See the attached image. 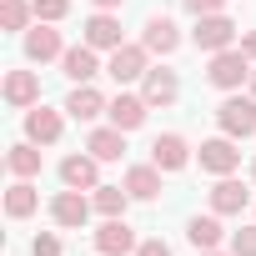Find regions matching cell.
Returning a JSON list of instances; mask_svg holds the SVG:
<instances>
[{"label": "cell", "instance_id": "obj_30", "mask_svg": "<svg viewBox=\"0 0 256 256\" xmlns=\"http://www.w3.org/2000/svg\"><path fill=\"white\" fill-rule=\"evenodd\" d=\"M30 256H60V241H56V236H36Z\"/></svg>", "mask_w": 256, "mask_h": 256}, {"label": "cell", "instance_id": "obj_9", "mask_svg": "<svg viewBox=\"0 0 256 256\" xmlns=\"http://www.w3.org/2000/svg\"><path fill=\"white\" fill-rule=\"evenodd\" d=\"M106 116H110V126H120V131H136L146 120V96H116L106 106Z\"/></svg>", "mask_w": 256, "mask_h": 256}, {"label": "cell", "instance_id": "obj_27", "mask_svg": "<svg viewBox=\"0 0 256 256\" xmlns=\"http://www.w3.org/2000/svg\"><path fill=\"white\" fill-rule=\"evenodd\" d=\"M30 10H36L40 20H60V16L70 10V0H30Z\"/></svg>", "mask_w": 256, "mask_h": 256}, {"label": "cell", "instance_id": "obj_15", "mask_svg": "<svg viewBox=\"0 0 256 256\" xmlns=\"http://www.w3.org/2000/svg\"><path fill=\"white\" fill-rule=\"evenodd\" d=\"M181 96L176 70H146V106H171Z\"/></svg>", "mask_w": 256, "mask_h": 256}, {"label": "cell", "instance_id": "obj_18", "mask_svg": "<svg viewBox=\"0 0 256 256\" xmlns=\"http://www.w3.org/2000/svg\"><path fill=\"white\" fill-rule=\"evenodd\" d=\"M60 66H66V76H70L76 86H86V80H90V76L100 70V66H96V50H90V46H76V50H66V56H60Z\"/></svg>", "mask_w": 256, "mask_h": 256}, {"label": "cell", "instance_id": "obj_29", "mask_svg": "<svg viewBox=\"0 0 256 256\" xmlns=\"http://www.w3.org/2000/svg\"><path fill=\"white\" fill-rule=\"evenodd\" d=\"M191 16H221V0H181Z\"/></svg>", "mask_w": 256, "mask_h": 256}, {"label": "cell", "instance_id": "obj_28", "mask_svg": "<svg viewBox=\"0 0 256 256\" xmlns=\"http://www.w3.org/2000/svg\"><path fill=\"white\" fill-rule=\"evenodd\" d=\"M231 251H236V256H256V226H241V231L231 236Z\"/></svg>", "mask_w": 256, "mask_h": 256}, {"label": "cell", "instance_id": "obj_4", "mask_svg": "<svg viewBox=\"0 0 256 256\" xmlns=\"http://www.w3.org/2000/svg\"><path fill=\"white\" fill-rule=\"evenodd\" d=\"M201 171H216V176H231L236 166H241V151L226 141V136H216V141H201Z\"/></svg>", "mask_w": 256, "mask_h": 256}, {"label": "cell", "instance_id": "obj_33", "mask_svg": "<svg viewBox=\"0 0 256 256\" xmlns=\"http://www.w3.org/2000/svg\"><path fill=\"white\" fill-rule=\"evenodd\" d=\"M96 6H100V10H116V6H120V0H96Z\"/></svg>", "mask_w": 256, "mask_h": 256}, {"label": "cell", "instance_id": "obj_1", "mask_svg": "<svg viewBox=\"0 0 256 256\" xmlns=\"http://www.w3.org/2000/svg\"><path fill=\"white\" fill-rule=\"evenodd\" d=\"M216 120H221V131H226V136H256V100L231 96V100L216 106Z\"/></svg>", "mask_w": 256, "mask_h": 256}, {"label": "cell", "instance_id": "obj_24", "mask_svg": "<svg viewBox=\"0 0 256 256\" xmlns=\"http://www.w3.org/2000/svg\"><path fill=\"white\" fill-rule=\"evenodd\" d=\"M186 236H191V246H196V251H211V246L221 241V221H216V216H196Z\"/></svg>", "mask_w": 256, "mask_h": 256}, {"label": "cell", "instance_id": "obj_34", "mask_svg": "<svg viewBox=\"0 0 256 256\" xmlns=\"http://www.w3.org/2000/svg\"><path fill=\"white\" fill-rule=\"evenodd\" d=\"M251 90H256V70H251Z\"/></svg>", "mask_w": 256, "mask_h": 256}, {"label": "cell", "instance_id": "obj_32", "mask_svg": "<svg viewBox=\"0 0 256 256\" xmlns=\"http://www.w3.org/2000/svg\"><path fill=\"white\" fill-rule=\"evenodd\" d=\"M241 50H246V56H251V60H256V30H251V36H246V40H241Z\"/></svg>", "mask_w": 256, "mask_h": 256}, {"label": "cell", "instance_id": "obj_25", "mask_svg": "<svg viewBox=\"0 0 256 256\" xmlns=\"http://www.w3.org/2000/svg\"><path fill=\"white\" fill-rule=\"evenodd\" d=\"M6 161H10L16 176H36V171H40V151H36V146H10Z\"/></svg>", "mask_w": 256, "mask_h": 256}, {"label": "cell", "instance_id": "obj_31", "mask_svg": "<svg viewBox=\"0 0 256 256\" xmlns=\"http://www.w3.org/2000/svg\"><path fill=\"white\" fill-rule=\"evenodd\" d=\"M136 256H171V246H166V241H141Z\"/></svg>", "mask_w": 256, "mask_h": 256}, {"label": "cell", "instance_id": "obj_20", "mask_svg": "<svg viewBox=\"0 0 256 256\" xmlns=\"http://www.w3.org/2000/svg\"><path fill=\"white\" fill-rule=\"evenodd\" d=\"M66 110H70L76 120H96V116L106 110V100H100V90H90V86H76V90H70V100H66Z\"/></svg>", "mask_w": 256, "mask_h": 256}, {"label": "cell", "instance_id": "obj_35", "mask_svg": "<svg viewBox=\"0 0 256 256\" xmlns=\"http://www.w3.org/2000/svg\"><path fill=\"white\" fill-rule=\"evenodd\" d=\"M251 176H256V161H251Z\"/></svg>", "mask_w": 256, "mask_h": 256}, {"label": "cell", "instance_id": "obj_21", "mask_svg": "<svg viewBox=\"0 0 256 256\" xmlns=\"http://www.w3.org/2000/svg\"><path fill=\"white\" fill-rule=\"evenodd\" d=\"M40 96V80L30 76V70H10V80H6V100L10 106H30Z\"/></svg>", "mask_w": 256, "mask_h": 256}, {"label": "cell", "instance_id": "obj_5", "mask_svg": "<svg viewBox=\"0 0 256 256\" xmlns=\"http://www.w3.org/2000/svg\"><path fill=\"white\" fill-rule=\"evenodd\" d=\"M106 70H110V80H116V86H126V80L146 76V46H116Z\"/></svg>", "mask_w": 256, "mask_h": 256}, {"label": "cell", "instance_id": "obj_10", "mask_svg": "<svg viewBox=\"0 0 256 256\" xmlns=\"http://www.w3.org/2000/svg\"><path fill=\"white\" fill-rule=\"evenodd\" d=\"M246 201H251V191L241 186V181H216V191H211V211L216 216H236V211H246Z\"/></svg>", "mask_w": 256, "mask_h": 256}, {"label": "cell", "instance_id": "obj_6", "mask_svg": "<svg viewBox=\"0 0 256 256\" xmlns=\"http://www.w3.org/2000/svg\"><path fill=\"white\" fill-rule=\"evenodd\" d=\"M131 246H136V231L126 226V216H110V221L96 231V251H100V256H126Z\"/></svg>", "mask_w": 256, "mask_h": 256}, {"label": "cell", "instance_id": "obj_17", "mask_svg": "<svg viewBox=\"0 0 256 256\" xmlns=\"http://www.w3.org/2000/svg\"><path fill=\"white\" fill-rule=\"evenodd\" d=\"M26 56H30V60H50V56H60V30H50V20L36 26V30L26 36Z\"/></svg>", "mask_w": 256, "mask_h": 256}, {"label": "cell", "instance_id": "obj_7", "mask_svg": "<svg viewBox=\"0 0 256 256\" xmlns=\"http://www.w3.org/2000/svg\"><path fill=\"white\" fill-rule=\"evenodd\" d=\"M86 46H90V50H116V46H120V20H116L110 10L90 16V20H86Z\"/></svg>", "mask_w": 256, "mask_h": 256}, {"label": "cell", "instance_id": "obj_14", "mask_svg": "<svg viewBox=\"0 0 256 256\" xmlns=\"http://www.w3.org/2000/svg\"><path fill=\"white\" fill-rule=\"evenodd\" d=\"M186 156H191V151H186L181 136H156V141H151V161H156L161 171H181Z\"/></svg>", "mask_w": 256, "mask_h": 256}, {"label": "cell", "instance_id": "obj_22", "mask_svg": "<svg viewBox=\"0 0 256 256\" xmlns=\"http://www.w3.org/2000/svg\"><path fill=\"white\" fill-rule=\"evenodd\" d=\"M126 201H131V191H120V186H96V211L110 221V216H126Z\"/></svg>", "mask_w": 256, "mask_h": 256}, {"label": "cell", "instance_id": "obj_8", "mask_svg": "<svg viewBox=\"0 0 256 256\" xmlns=\"http://www.w3.org/2000/svg\"><path fill=\"white\" fill-rule=\"evenodd\" d=\"M50 216H56V226H86V216H90V201L80 196V191H60L56 201H50Z\"/></svg>", "mask_w": 256, "mask_h": 256}, {"label": "cell", "instance_id": "obj_13", "mask_svg": "<svg viewBox=\"0 0 256 256\" xmlns=\"http://www.w3.org/2000/svg\"><path fill=\"white\" fill-rule=\"evenodd\" d=\"M181 46V30L166 20V16H151L146 20V50H156V56H171Z\"/></svg>", "mask_w": 256, "mask_h": 256}, {"label": "cell", "instance_id": "obj_26", "mask_svg": "<svg viewBox=\"0 0 256 256\" xmlns=\"http://www.w3.org/2000/svg\"><path fill=\"white\" fill-rule=\"evenodd\" d=\"M26 16H30L26 0H6V6H0V26L6 30H26Z\"/></svg>", "mask_w": 256, "mask_h": 256}, {"label": "cell", "instance_id": "obj_11", "mask_svg": "<svg viewBox=\"0 0 256 256\" xmlns=\"http://www.w3.org/2000/svg\"><path fill=\"white\" fill-rule=\"evenodd\" d=\"M86 151H90L96 161H120V156H126V131H120V126H106V131H90Z\"/></svg>", "mask_w": 256, "mask_h": 256}, {"label": "cell", "instance_id": "obj_23", "mask_svg": "<svg viewBox=\"0 0 256 256\" xmlns=\"http://www.w3.org/2000/svg\"><path fill=\"white\" fill-rule=\"evenodd\" d=\"M36 201H40V196H36V186H26V181H16V186L6 191V211H10L16 221H20V216H30V211H36Z\"/></svg>", "mask_w": 256, "mask_h": 256}, {"label": "cell", "instance_id": "obj_16", "mask_svg": "<svg viewBox=\"0 0 256 256\" xmlns=\"http://www.w3.org/2000/svg\"><path fill=\"white\" fill-rule=\"evenodd\" d=\"M26 136H30V141H40V146L60 141V116H56V110H46V106H40V110H30V116H26Z\"/></svg>", "mask_w": 256, "mask_h": 256}, {"label": "cell", "instance_id": "obj_3", "mask_svg": "<svg viewBox=\"0 0 256 256\" xmlns=\"http://www.w3.org/2000/svg\"><path fill=\"white\" fill-rule=\"evenodd\" d=\"M206 76H211V86H221V90H236V86L251 76V70H246V50H216Z\"/></svg>", "mask_w": 256, "mask_h": 256}, {"label": "cell", "instance_id": "obj_19", "mask_svg": "<svg viewBox=\"0 0 256 256\" xmlns=\"http://www.w3.org/2000/svg\"><path fill=\"white\" fill-rule=\"evenodd\" d=\"M161 166H136V171H126V191H131L136 201H151V196H161V176H156Z\"/></svg>", "mask_w": 256, "mask_h": 256}, {"label": "cell", "instance_id": "obj_36", "mask_svg": "<svg viewBox=\"0 0 256 256\" xmlns=\"http://www.w3.org/2000/svg\"><path fill=\"white\" fill-rule=\"evenodd\" d=\"M206 256H216V251H206Z\"/></svg>", "mask_w": 256, "mask_h": 256}, {"label": "cell", "instance_id": "obj_2", "mask_svg": "<svg viewBox=\"0 0 256 256\" xmlns=\"http://www.w3.org/2000/svg\"><path fill=\"white\" fill-rule=\"evenodd\" d=\"M191 36H196V46H201V50H211V56H216V50H231L236 26H231L226 16H196V30H191Z\"/></svg>", "mask_w": 256, "mask_h": 256}, {"label": "cell", "instance_id": "obj_12", "mask_svg": "<svg viewBox=\"0 0 256 256\" xmlns=\"http://www.w3.org/2000/svg\"><path fill=\"white\" fill-rule=\"evenodd\" d=\"M60 181L70 191H96V156H66L60 161Z\"/></svg>", "mask_w": 256, "mask_h": 256}]
</instances>
